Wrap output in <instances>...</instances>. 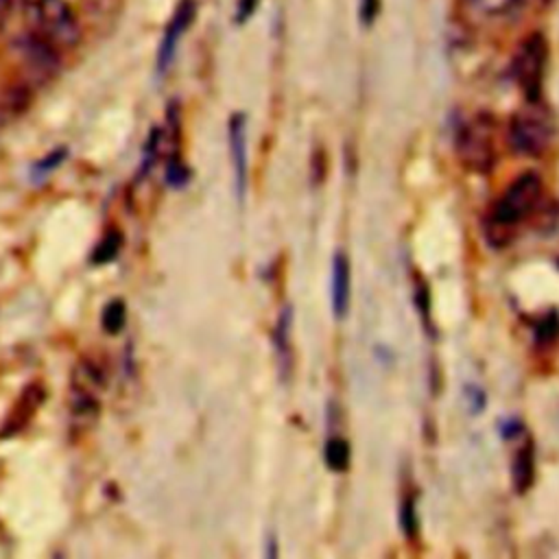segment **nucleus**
Wrapping results in <instances>:
<instances>
[{
  "instance_id": "obj_19",
  "label": "nucleus",
  "mask_w": 559,
  "mask_h": 559,
  "mask_svg": "<svg viewBox=\"0 0 559 559\" xmlns=\"http://www.w3.org/2000/svg\"><path fill=\"white\" fill-rule=\"evenodd\" d=\"M559 336V314L548 312L535 323V338L539 343H552Z\"/></svg>"
},
{
  "instance_id": "obj_2",
  "label": "nucleus",
  "mask_w": 559,
  "mask_h": 559,
  "mask_svg": "<svg viewBox=\"0 0 559 559\" xmlns=\"http://www.w3.org/2000/svg\"><path fill=\"white\" fill-rule=\"evenodd\" d=\"M31 31L48 39L59 50L81 41V24L66 0H20Z\"/></svg>"
},
{
  "instance_id": "obj_17",
  "label": "nucleus",
  "mask_w": 559,
  "mask_h": 559,
  "mask_svg": "<svg viewBox=\"0 0 559 559\" xmlns=\"http://www.w3.org/2000/svg\"><path fill=\"white\" fill-rule=\"evenodd\" d=\"M124 321H127V306L122 299H114L105 306L103 310V319H100V325L107 334H118L122 328H124Z\"/></svg>"
},
{
  "instance_id": "obj_4",
  "label": "nucleus",
  "mask_w": 559,
  "mask_h": 559,
  "mask_svg": "<svg viewBox=\"0 0 559 559\" xmlns=\"http://www.w3.org/2000/svg\"><path fill=\"white\" fill-rule=\"evenodd\" d=\"M555 138V122L539 103H528L511 116L507 140L518 155L539 157L544 155Z\"/></svg>"
},
{
  "instance_id": "obj_26",
  "label": "nucleus",
  "mask_w": 559,
  "mask_h": 559,
  "mask_svg": "<svg viewBox=\"0 0 559 559\" xmlns=\"http://www.w3.org/2000/svg\"><path fill=\"white\" fill-rule=\"evenodd\" d=\"M467 393H469V402L474 404V413H476V411H483V406H485V404H483V402H485L483 393H480L478 389H469Z\"/></svg>"
},
{
  "instance_id": "obj_21",
  "label": "nucleus",
  "mask_w": 559,
  "mask_h": 559,
  "mask_svg": "<svg viewBox=\"0 0 559 559\" xmlns=\"http://www.w3.org/2000/svg\"><path fill=\"white\" fill-rule=\"evenodd\" d=\"M66 157V148H57L55 153H48L46 157L37 159L35 166H33V173L37 170V175H48L52 168H57Z\"/></svg>"
},
{
  "instance_id": "obj_20",
  "label": "nucleus",
  "mask_w": 559,
  "mask_h": 559,
  "mask_svg": "<svg viewBox=\"0 0 559 559\" xmlns=\"http://www.w3.org/2000/svg\"><path fill=\"white\" fill-rule=\"evenodd\" d=\"M417 509H415V498L406 496L402 500V509H400V526L404 531L406 537H413L417 533Z\"/></svg>"
},
{
  "instance_id": "obj_8",
  "label": "nucleus",
  "mask_w": 559,
  "mask_h": 559,
  "mask_svg": "<svg viewBox=\"0 0 559 559\" xmlns=\"http://www.w3.org/2000/svg\"><path fill=\"white\" fill-rule=\"evenodd\" d=\"M227 138H229V155H231V166H234V188L236 197L242 203L245 192H247V173H249V159H247V116L236 111L229 118L227 127Z\"/></svg>"
},
{
  "instance_id": "obj_3",
  "label": "nucleus",
  "mask_w": 559,
  "mask_h": 559,
  "mask_svg": "<svg viewBox=\"0 0 559 559\" xmlns=\"http://www.w3.org/2000/svg\"><path fill=\"white\" fill-rule=\"evenodd\" d=\"M461 164L472 173H489L496 164V120L489 114H476L461 122L454 138Z\"/></svg>"
},
{
  "instance_id": "obj_1",
  "label": "nucleus",
  "mask_w": 559,
  "mask_h": 559,
  "mask_svg": "<svg viewBox=\"0 0 559 559\" xmlns=\"http://www.w3.org/2000/svg\"><path fill=\"white\" fill-rule=\"evenodd\" d=\"M542 190L544 183L535 170L522 173L507 186L485 218V238L491 247L500 249L513 240L515 227L535 210Z\"/></svg>"
},
{
  "instance_id": "obj_25",
  "label": "nucleus",
  "mask_w": 559,
  "mask_h": 559,
  "mask_svg": "<svg viewBox=\"0 0 559 559\" xmlns=\"http://www.w3.org/2000/svg\"><path fill=\"white\" fill-rule=\"evenodd\" d=\"M11 11H13V0H0V31L7 26Z\"/></svg>"
},
{
  "instance_id": "obj_18",
  "label": "nucleus",
  "mask_w": 559,
  "mask_h": 559,
  "mask_svg": "<svg viewBox=\"0 0 559 559\" xmlns=\"http://www.w3.org/2000/svg\"><path fill=\"white\" fill-rule=\"evenodd\" d=\"M166 183L173 186V188H183L188 181H190V170L188 166L179 159V155H173L168 162H166Z\"/></svg>"
},
{
  "instance_id": "obj_7",
  "label": "nucleus",
  "mask_w": 559,
  "mask_h": 559,
  "mask_svg": "<svg viewBox=\"0 0 559 559\" xmlns=\"http://www.w3.org/2000/svg\"><path fill=\"white\" fill-rule=\"evenodd\" d=\"M194 15H197V0H179L175 13L170 15V20H168V24H166L162 44H159V48H157L155 68H157L159 74H166L168 66L173 63L175 52H177V46H179L183 33H186V31L190 28V24L194 22Z\"/></svg>"
},
{
  "instance_id": "obj_10",
  "label": "nucleus",
  "mask_w": 559,
  "mask_h": 559,
  "mask_svg": "<svg viewBox=\"0 0 559 559\" xmlns=\"http://www.w3.org/2000/svg\"><path fill=\"white\" fill-rule=\"evenodd\" d=\"M44 397H46V393H44V386H41L39 382L28 384V386L22 391L20 400L15 402L11 415L7 417L0 437H11V435L20 432V430L31 421V417L39 411Z\"/></svg>"
},
{
  "instance_id": "obj_6",
  "label": "nucleus",
  "mask_w": 559,
  "mask_h": 559,
  "mask_svg": "<svg viewBox=\"0 0 559 559\" xmlns=\"http://www.w3.org/2000/svg\"><path fill=\"white\" fill-rule=\"evenodd\" d=\"M13 50L22 61L26 74L35 83L50 81L61 68V55H59L61 50L52 46L48 39H44L41 35H37L35 31L20 35L13 41Z\"/></svg>"
},
{
  "instance_id": "obj_14",
  "label": "nucleus",
  "mask_w": 559,
  "mask_h": 559,
  "mask_svg": "<svg viewBox=\"0 0 559 559\" xmlns=\"http://www.w3.org/2000/svg\"><path fill=\"white\" fill-rule=\"evenodd\" d=\"M323 461L332 472H338V474L345 472L352 461L349 443L343 437H330L323 448Z\"/></svg>"
},
{
  "instance_id": "obj_9",
  "label": "nucleus",
  "mask_w": 559,
  "mask_h": 559,
  "mask_svg": "<svg viewBox=\"0 0 559 559\" xmlns=\"http://www.w3.org/2000/svg\"><path fill=\"white\" fill-rule=\"evenodd\" d=\"M70 386L76 397L98 400V393L107 386V362L94 354L81 356L72 369Z\"/></svg>"
},
{
  "instance_id": "obj_22",
  "label": "nucleus",
  "mask_w": 559,
  "mask_h": 559,
  "mask_svg": "<svg viewBox=\"0 0 559 559\" xmlns=\"http://www.w3.org/2000/svg\"><path fill=\"white\" fill-rule=\"evenodd\" d=\"M378 13H380V0H360L358 15H360L365 26H371L376 22Z\"/></svg>"
},
{
  "instance_id": "obj_11",
  "label": "nucleus",
  "mask_w": 559,
  "mask_h": 559,
  "mask_svg": "<svg viewBox=\"0 0 559 559\" xmlns=\"http://www.w3.org/2000/svg\"><path fill=\"white\" fill-rule=\"evenodd\" d=\"M352 297V269L349 258L343 251L334 253L332 260V312L336 319H345Z\"/></svg>"
},
{
  "instance_id": "obj_15",
  "label": "nucleus",
  "mask_w": 559,
  "mask_h": 559,
  "mask_svg": "<svg viewBox=\"0 0 559 559\" xmlns=\"http://www.w3.org/2000/svg\"><path fill=\"white\" fill-rule=\"evenodd\" d=\"M120 247H122V234L118 229H109L100 242L94 247L92 255H90V262L94 266H100V264H107L111 262L118 253H120Z\"/></svg>"
},
{
  "instance_id": "obj_5",
  "label": "nucleus",
  "mask_w": 559,
  "mask_h": 559,
  "mask_svg": "<svg viewBox=\"0 0 559 559\" xmlns=\"http://www.w3.org/2000/svg\"><path fill=\"white\" fill-rule=\"evenodd\" d=\"M548 41L542 33H528L515 48L511 74L528 103H539L548 66Z\"/></svg>"
},
{
  "instance_id": "obj_16",
  "label": "nucleus",
  "mask_w": 559,
  "mask_h": 559,
  "mask_svg": "<svg viewBox=\"0 0 559 559\" xmlns=\"http://www.w3.org/2000/svg\"><path fill=\"white\" fill-rule=\"evenodd\" d=\"M465 2L485 17H504L513 13L524 0H465Z\"/></svg>"
},
{
  "instance_id": "obj_23",
  "label": "nucleus",
  "mask_w": 559,
  "mask_h": 559,
  "mask_svg": "<svg viewBox=\"0 0 559 559\" xmlns=\"http://www.w3.org/2000/svg\"><path fill=\"white\" fill-rule=\"evenodd\" d=\"M415 301L419 306V312L424 314V321H430V293L421 280L417 282V288H415Z\"/></svg>"
},
{
  "instance_id": "obj_24",
  "label": "nucleus",
  "mask_w": 559,
  "mask_h": 559,
  "mask_svg": "<svg viewBox=\"0 0 559 559\" xmlns=\"http://www.w3.org/2000/svg\"><path fill=\"white\" fill-rule=\"evenodd\" d=\"M260 0H238L236 2V13H234V22L236 24H245L258 9Z\"/></svg>"
},
{
  "instance_id": "obj_12",
  "label": "nucleus",
  "mask_w": 559,
  "mask_h": 559,
  "mask_svg": "<svg viewBox=\"0 0 559 559\" xmlns=\"http://www.w3.org/2000/svg\"><path fill=\"white\" fill-rule=\"evenodd\" d=\"M533 480H535V448H533V441L526 439L513 454L511 483L518 493H526Z\"/></svg>"
},
{
  "instance_id": "obj_13",
  "label": "nucleus",
  "mask_w": 559,
  "mask_h": 559,
  "mask_svg": "<svg viewBox=\"0 0 559 559\" xmlns=\"http://www.w3.org/2000/svg\"><path fill=\"white\" fill-rule=\"evenodd\" d=\"M290 325H293V308L284 306L280 319L273 330V345L277 352L280 369L286 373L290 369Z\"/></svg>"
}]
</instances>
